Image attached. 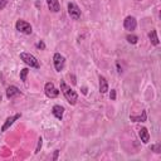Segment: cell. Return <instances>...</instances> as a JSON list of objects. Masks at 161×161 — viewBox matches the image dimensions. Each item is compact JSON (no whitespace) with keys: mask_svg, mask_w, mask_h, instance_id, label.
<instances>
[{"mask_svg":"<svg viewBox=\"0 0 161 161\" xmlns=\"http://www.w3.org/2000/svg\"><path fill=\"white\" fill-rule=\"evenodd\" d=\"M61 91H62V93L64 95L67 102H68L69 104L74 106L77 103V101H78V93L73 88H71L68 84L64 82V80H61Z\"/></svg>","mask_w":161,"mask_h":161,"instance_id":"1","label":"cell"},{"mask_svg":"<svg viewBox=\"0 0 161 161\" xmlns=\"http://www.w3.org/2000/svg\"><path fill=\"white\" fill-rule=\"evenodd\" d=\"M20 59H22L26 65H29L30 68H35V69L40 68L39 61H38L33 54H30V53H26V52L20 53Z\"/></svg>","mask_w":161,"mask_h":161,"instance_id":"2","label":"cell"},{"mask_svg":"<svg viewBox=\"0 0 161 161\" xmlns=\"http://www.w3.org/2000/svg\"><path fill=\"white\" fill-rule=\"evenodd\" d=\"M15 29L23 34H30L33 28H32V25L28 23V22H25V20H22L19 19L17 23H15Z\"/></svg>","mask_w":161,"mask_h":161,"instance_id":"3","label":"cell"},{"mask_svg":"<svg viewBox=\"0 0 161 161\" xmlns=\"http://www.w3.org/2000/svg\"><path fill=\"white\" fill-rule=\"evenodd\" d=\"M44 93L48 98H57L59 96V91L54 87L52 82H47L44 86Z\"/></svg>","mask_w":161,"mask_h":161,"instance_id":"4","label":"cell"},{"mask_svg":"<svg viewBox=\"0 0 161 161\" xmlns=\"http://www.w3.org/2000/svg\"><path fill=\"white\" fill-rule=\"evenodd\" d=\"M53 63H54V68L57 72H61L64 68V64H65V58L61 54V53H56L53 56Z\"/></svg>","mask_w":161,"mask_h":161,"instance_id":"5","label":"cell"},{"mask_svg":"<svg viewBox=\"0 0 161 161\" xmlns=\"http://www.w3.org/2000/svg\"><path fill=\"white\" fill-rule=\"evenodd\" d=\"M68 14L73 20H78L80 18V9L76 3H68Z\"/></svg>","mask_w":161,"mask_h":161,"instance_id":"6","label":"cell"},{"mask_svg":"<svg viewBox=\"0 0 161 161\" xmlns=\"http://www.w3.org/2000/svg\"><path fill=\"white\" fill-rule=\"evenodd\" d=\"M124 26H125L126 30L133 32L136 29V26H137V20L133 17H126V19L124 20Z\"/></svg>","mask_w":161,"mask_h":161,"instance_id":"7","label":"cell"},{"mask_svg":"<svg viewBox=\"0 0 161 161\" xmlns=\"http://www.w3.org/2000/svg\"><path fill=\"white\" fill-rule=\"evenodd\" d=\"M22 117V113H17V115H14V116H11V117H8L6 118V121H5V122H4V125H3V127H2V130H0V131H2V132H5L13 124H14L15 122V121L17 120H19Z\"/></svg>","mask_w":161,"mask_h":161,"instance_id":"8","label":"cell"},{"mask_svg":"<svg viewBox=\"0 0 161 161\" xmlns=\"http://www.w3.org/2000/svg\"><path fill=\"white\" fill-rule=\"evenodd\" d=\"M20 95H22L20 89H19L18 87H15V86H9V87L6 88V97H8L9 100L14 98V97H18V96H20Z\"/></svg>","mask_w":161,"mask_h":161,"instance_id":"9","label":"cell"},{"mask_svg":"<svg viewBox=\"0 0 161 161\" xmlns=\"http://www.w3.org/2000/svg\"><path fill=\"white\" fill-rule=\"evenodd\" d=\"M52 113H53V116H54L57 120H61V121H62V118H63V113H64V107L61 106V104L53 106Z\"/></svg>","mask_w":161,"mask_h":161,"instance_id":"10","label":"cell"},{"mask_svg":"<svg viewBox=\"0 0 161 161\" xmlns=\"http://www.w3.org/2000/svg\"><path fill=\"white\" fill-rule=\"evenodd\" d=\"M139 136H140V139H141V141L143 143H149V141H150V133H149V131H147L146 127H141L139 130Z\"/></svg>","mask_w":161,"mask_h":161,"instance_id":"11","label":"cell"},{"mask_svg":"<svg viewBox=\"0 0 161 161\" xmlns=\"http://www.w3.org/2000/svg\"><path fill=\"white\" fill-rule=\"evenodd\" d=\"M47 5L52 13H58L61 10V4L58 0H47Z\"/></svg>","mask_w":161,"mask_h":161,"instance_id":"12","label":"cell"},{"mask_svg":"<svg viewBox=\"0 0 161 161\" xmlns=\"http://www.w3.org/2000/svg\"><path fill=\"white\" fill-rule=\"evenodd\" d=\"M98 80H100V92L101 93H106L107 91H108V83H107V79L103 76H100Z\"/></svg>","mask_w":161,"mask_h":161,"instance_id":"13","label":"cell"},{"mask_svg":"<svg viewBox=\"0 0 161 161\" xmlns=\"http://www.w3.org/2000/svg\"><path fill=\"white\" fill-rule=\"evenodd\" d=\"M149 39H150V42H151V44H154V45H159V37H157V32L156 30H151L150 33H149Z\"/></svg>","mask_w":161,"mask_h":161,"instance_id":"14","label":"cell"},{"mask_svg":"<svg viewBox=\"0 0 161 161\" xmlns=\"http://www.w3.org/2000/svg\"><path fill=\"white\" fill-rule=\"evenodd\" d=\"M130 120L133 122H145L146 121V111H142L141 115L139 116H130Z\"/></svg>","mask_w":161,"mask_h":161,"instance_id":"15","label":"cell"},{"mask_svg":"<svg viewBox=\"0 0 161 161\" xmlns=\"http://www.w3.org/2000/svg\"><path fill=\"white\" fill-rule=\"evenodd\" d=\"M126 39H127V42L131 43V44H136L137 40H139V38H137L136 35H133V34H127Z\"/></svg>","mask_w":161,"mask_h":161,"instance_id":"16","label":"cell"},{"mask_svg":"<svg viewBox=\"0 0 161 161\" xmlns=\"http://www.w3.org/2000/svg\"><path fill=\"white\" fill-rule=\"evenodd\" d=\"M28 73H29V69L28 68H23L22 71H20V80H23V82H26V76H28Z\"/></svg>","mask_w":161,"mask_h":161,"instance_id":"17","label":"cell"},{"mask_svg":"<svg viewBox=\"0 0 161 161\" xmlns=\"http://www.w3.org/2000/svg\"><path fill=\"white\" fill-rule=\"evenodd\" d=\"M151 151H154V152H156V154H160V152H161V143L159 142V143L152 145V146H151Z\"/></svg>","mask_w":161,"mask_h":161,"instance_id":"18","label":"cell"},{"mask_svg":"<svg viewBox=\"0 0 161 161\" xmlns=\"http://www.w3.org/2000/svg\"><path fill=\"white\" fill-rule=\"evenodd\" d=\"M42 146H43V139H42V137H39V139H38L37 149H35V154H39V151L42 150Z\"/></svg>","mask_w":161,"mask_h":161,"instance_id":"19","label":"cell"},{"mask_svg":"<svg viewBox=\"0 0 161 161\" xmlns=\"http://www.w3.org/2000/svg\"><path fill=\"white\" fill-rule=\"evenodd\" d=\"M35 47H37L38 49H42V50H43V49H45V44H44V42H42V40H40V42H38Z\"/></svg>","mask_w":161,"mask_h":161,"instance_id":"20","label":"cell"},{"mask_svg":"<svg viewBox=\"0 0 161 161\" xmlns=\"http://www.w3.org/2000/svg\"><path fill=\"white\" fill-rule=\"evenodd\" d=\"M8 4V0H0V10H3Z\"/></svg>","mask_w":161,"mask_h":161,"instance_id":"21","label":"cell"},{"mask_svg":"<svg viewBox=\"0 0 161 161\" xmlns=\"http://www.w3.org/2000/svg\"><path fill=\"white\" fill-rule=\"evenodd\" d=\"M110 98H111L112 101H115V100H116V89H111V93H110Z\"/></svg>","mask_w":161,"mask_h":161,"instance_id":"22","label":"cell"},{"mask_svg":"<svg viewBox=\"0 0 161 161\" xmlns=\"http://www.w3.org/2000/svg\"><path fill=\"white\" fill-rule=\"evenodd\" d=\"M116 67H117V72H118V74L122 73V68H121V65H120V63H118V62L116 63Z\"/></svg>","mask_w":161,"mask_h":161,"instance_id":"23","label":"cell"},{"mask_svg":"<svg viewBox=\"0 0 161 161\" xmlns=\"http://www.w3.org/2000/svg\"><path fill=\"white\" fill-rule=\"evenodd\" d=\"M58 155H59V150H56V151H54V156H53V160H54V161H57V159H58Z\"/></svg>","mask_w":161,"mask_h":161,"instance_id":"24","label":"cell"},{"mask_svg":"<svg viewBox=\"0 0 161 161\" xmlns=\"http://www.w3.org/2000/svg\"><path fill=\"white\" fill-rule=\"evenodd\" d=\"M82 92H83V95H87V88L83 87V88H82Z\"/></svg>","mask_w":161,"mask_h":161,"instance_id":"25","label":"cell"},{"mask_svg":"<svg viewBox=\"0 0 161 161\" xmlns=\"http://www.w3.org/2000/svg\"><path fill=\"white\" fill-rule=\"evenodd\" d=\"M0 102H2V95H0Z\"/></svg>","mask_w":161,"mask_h":161,"instance_id":"26","label":"cell"}]
</instances>
